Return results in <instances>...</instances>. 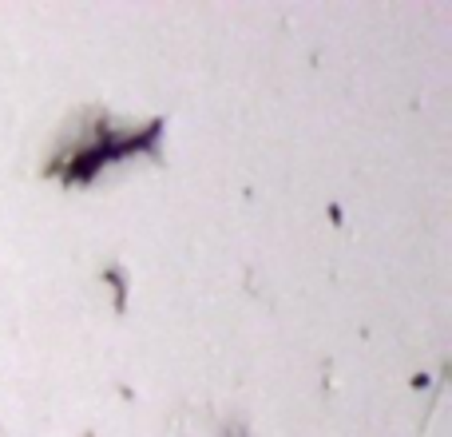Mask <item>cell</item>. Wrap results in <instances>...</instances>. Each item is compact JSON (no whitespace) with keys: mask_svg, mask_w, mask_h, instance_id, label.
Wrapping results in <instances>:
<instances>
[{"mask_svg":"<svg viewBox=\"0 0 452 437\" xmlns=\"http://www.w3.org/2000/svg\"><path fill=\"white\" fill-rule=\"evenodd\" d=\"M163 123H151L143 135H115L111 127H95V140L88 143V147H80V152L71 155V159H64V183H88L91 175H95V167H103V163H115L120 155L127 152H139V147H147L151 155L159 152L155 147V140H159Z\"/></svg>","mask_w":452,"mask_h":437,"instance_id":"obj_1","label":"cell"}]
</instances>
